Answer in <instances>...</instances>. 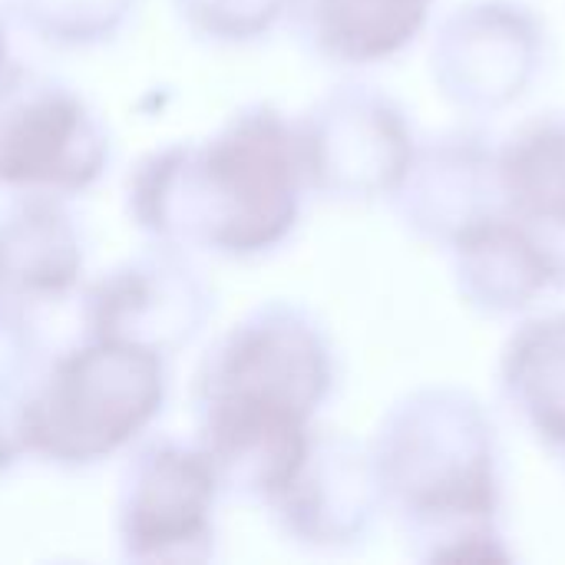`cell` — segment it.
<instances>
[{
    "instance_id": "cell-1",
    "label": "cell",
    "mask_w": 565,
    "mask_h": 565,
    "mask_svg": "<svg viewBox=\"0 0 565 565\" xmlns=\"http://www.w3.org/2000/svg\"><path fill=\"white\" fill-rule=\"evenodd\" d=\"M324 384V351L295 315L268 308L225 331L195 377V447L218 487L278 500L308 460L305 417Z\"/></svg>"
},
{
    "instance_id": "cell-2",
    "label": "cell",
    "mask_w": 565,
    "mask_h": 565,
    "mask_svg": "<svg viewBox=\"0 0 565 565\" xmlns=\"http://www.w3.org/2000/svg\"><path fill=\"white\" fill-rule=\"evenodd\" d=\"M298 169L288 126L268 109L232 116L205 142H175L129 175L139 228L222 255L262 252L291 228Z\"/></svg>"
},
{
    "instance_id": "cell-3",
    "label": "cell",
    "mask_w": 565,
    "mask_h": 565,
    "mask_svg": "<svg viewBox=\"0 0 565 565\" xmlns=\"http://www.w3.org/2000/svg\"><path fill=\"white\" fill-rule=\"evenodd\" d=\"M162 401L166 361L159 351L86 338L60 354L17 407V440L50 463L89 467L132 444Z\"/></svg>"
},
{
    "instance_id": "cell-4",
    "label": "cell",
    "mask_w": 565,
    "mask_h": 565,
    "mask_svg": "<svg viewBox=\"0 0 565 565\" xmlns=\"http://www.w3.org/2000/svg\"><path fill=\"white\" fill-rule=\"evenodd\" d=\"M106 162V129L70 86L23 66L0 73V189L73 195L89 189Z\"/></svg>"
},
{
    "instance_id": "cell-5",
    "label": "cell",
    "mask_w": 565,
    "mask_h": 565,
    "mask_svg": "<svg viewBox=\"0 0 565 565\" xmlns=\"http://www.w3.org/2000/svg\"><path fill=\"white\" fill-rule=\"evenodd\" d=\"M218 477L199 447L159 440L122 473L116 533L126 559L199 563L212 556Z\"/></svg>"
},
{
    "instance_id": "cell-6",
    "label": "cell",
    "mask_w": 565,
    "mask_h": 565,
    "mask_svg": "<svg viewBox=\"0 0 565 565\" xmlns=\"http://www.w3.org/2000/svg\"><path fill=\"white\" fill-rule=\"evenodd\" d=\"M205 311V291L189 268L169 258H142L103 275L89 288L86 334L139 344L166 358V351L199 331Z\"/></svg>"
},
{
    "instance_id": "cell-7",
    "label": "cell",
    "mask_w": 565,
    "mask_h": 565,
    "mask_svg": "<svg viewBox=\"0 0 565 565\" xmlns=\"http://www.w3.org/2000/svg\"><path fill=\"white\" fill-rule=\"evenodd\" d=\"M79 268V238L53 195H20L0 212V295L10 308L66 295Z\"/></svg>"
},
{
    "instance_id": "cell-8",
    "label": "cell",
    "mask_w": 565,
    "mask_h": 565,
    "mask_svg": "<svg viewBox=\"0 0 565 565\" xmlns=\"http://www.w3.org/2000/svg\"><path fill=\"white\" fill-rule=\"evenodd\" d=\"M17 20L46 43L79 46L109 36L132 0H10Z\"/></svg>"
},
{
    "instance_id": "cell-9",
    "label": "cell",
    "mask_w": 565,
    "mask_h": 565,
    "mask_svg": "<svg viewBox=\"0 0 565 565\" xmlns=\"http://www.w3.org/2000/svg\"><path fill=\"white\" fill-rule=\"evenodd\" d=\"M175 7L199 33L215 40L255 36L278 13V0H175Z\"/></svg>"
},
{
    "instance_id": "cell-10",
    "label": "cell",
    "mask_w": 565,
    "mask_h": 565,
    "mask_svg": "<svg viewBox=\"0 0 565 565\" xmlns=\"http://www.w3.org/2000/svg\"><path fill=\"white\" fill-rule=\"evenodd\" d=\"M17 447H20V440H17V427H13V424L7 427V424L0 420V473L10 467V460H13V450H17Z\"/></svg>"
},
{
    "instance_id": "cell-11",
    "label": "cell",
    "mask_w": 565,
    "mask_h": 565,
    "mask_svg": "<svg viewBox=\"0 0 565 565\" xmlns=\"http://www.w3.org/2000/svg\"><path fill=\"white\" fill-rule=\"evenodd\" d=\"M7 70V26H3V17H0V73Z\"/></svg>"
},
{
    "instance_id": "cell-12",
    "label": "cell",
    "mask_w": 565,
    "mask_h": 565,
    "mask_svg": "<svg viewBox=\"0 0 565 565\" xmlns=\"http://www.w3.org/2000/svg\"><path fill=\"white\" fill-rule=\"evenodd\" d=\"M10 311H13V308H10V301L0 295V321H7V318H10Z\"/></svg>"
}]
</instances>
